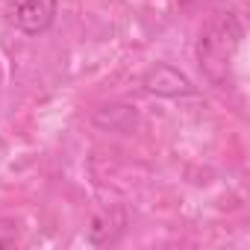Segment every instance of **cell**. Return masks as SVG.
<instances>
[{
    "mask_svg": "<svg viewBox=\"0 0 250 250\" xmlns=\"http://www.w3.org/2000/svg\"><path fill=\"white\" fill-rule=\"evenodd\" d=\"M241 39H244V24L232 9L215 12L206 21V27L200 30V39L194 44V56L209 83H215V85L229 83V68H232Z\"/></svg>",
    "mask_w": 250,
    "mask_h": 250,
    "instance_id": "1",
    "label": "cell"
},
{
    "mask_svg": "<svg viewBox=\"0 0 250 250\" xmlns=\"http://www.w3.org/2000/svg\"><path fill=\"white\" fill-rule=\"evenodd\" d=\"M142 88L153 97H191V94H197V85L188 80V74H183L180 68H174L168 62L150 65L142 77Z\"/></svg>",
    "mask_w": 250,
    "mask_h": 250,
    "instance_id": "2",
    "label": "cell"
},
{
    "mask_svg": "<svg viewBox=\"0 0 250 250\" xmlns=\"http://www.w3.org/2000/svg\"><path fill=\"white\" fill-rule=\"evenodd\" d=\"M56 12H59V0H18L12 21L24 36H44L53 27Z\"/></svg>",
    "mask_w": 250,
    "mask_h": 250,
    "instance_id": "3",
    "label": "cell"
},
{
    "mask_svg": "<svg viewBox=\"0 0 250 250\" xmlns=\"http://www.w3.org/2000/svg\"><path fill=\"white\" fill-rule=\"evenodd\" d=\"M139 109L133 106V103H121V100H115V103H103V106H97L94 112H91V124L97 130H103V133H118V136H130V133H136V127H139Z\"/></svg>",
    "mask_w": 250,
    "mask_h": 250,
    "instance_id": "4",
    "label": "cell"
},
{
    "mask_svg": "<svg viewBox=\"0 0 250 250\" xmlns=\"http://www.w3.org/2000/svg\"><path fill=\"white\" fill-rule=\"evenodd\" d=\"M124 229H127V212H124L121 206L103 209V212H97L88 221V244L109 247V244H115L124 235Z\"/></svg>",
    "mask_w": 250,
    "mask_h": 250,
    "instance_id": "5",
    "label": "cell"
},
{
    "mask_svg": "<svg viewBox=\"0 0 250 250\" xmlns=\"http://www.w3.org/2000/svg\"><path fill=\"white\" fill-rule=\"evenodd\" d=\"M21 241V224L15 218H0V250H9Z\"/></svg>",
    "mask_w": 250,
    "mask_h": 250,
    "instance_id": "6",
    "label": "cell"
},
{
    "mask_svg": "<svg viewBox=\"0 0 250 250\" xmlns=\"http://www.w3.org/2000/svg\"><path fill=\"white\" fill-rule=\"evenodd\" d=\"M221 3H224V0H180V6L188 9V12H212Z\"/></svg>",
    "mask_w": 250,
    "mask_h": 250,
    "instance_id": "7",
    "label": "cell"
}]
</instances>
